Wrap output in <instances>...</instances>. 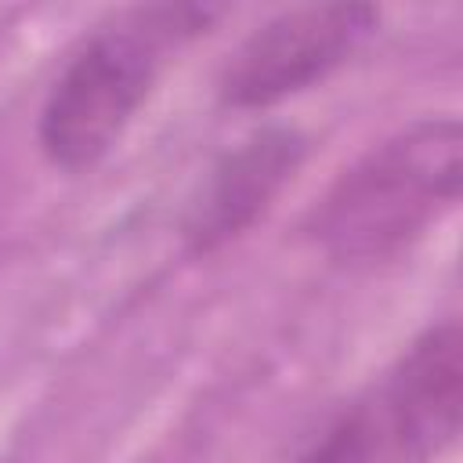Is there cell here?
<instances>
[{
  "mask_svg": "<svg viewBox=\"0 0 463 463\" xmlns=\"http://www.w3.org/2000/svg\"><path fill=\"white\" fill-rule=\"evenodd\" d=\"M307 156V137L297 127L271 123L239 141L217 159L199 195L192 199L181 235L192 253H213L239 239L289 184Z\"/></svg>",
  "mask_w": 463,
  "mask_h": 463,
  "instance_id": "277c9868",
  "label": "cell"
},
{
  "mask_svg": "<svg viewBox=\"0 0 463 463\" xmlns=\"http://www.w3.org/2000/svg\"><path fill=\"white\" fill-rule=\"evenodd\" d=\"M409 463L438 456L459 434L463 412V333L456 322L427 329L376 387Z\"/></svg>",
  "mask_w": 463,
  "mask_h": 463,
  "instance_id": "5b68a950",
  "label": "cell"
},
{
  "mask_svg": "<svg viewBox=\"0 0 463 463\" xmlns=\"http://www.w3.org/2000/svg\"><path fill=\"white\" fill-rule=\"evenodd\" d=\"M369 4H304L268 18L224 61L217 94L232 109H268L326 80L376 29Z\"/></svg>",
  "mask_w": 463,
  "mask_h": 463,
  "instance_id": "3957f363",
  "label": "cell"
},
{
  "mask_svg": "<svg viewBox=\"0 0 463 463\" xmlns=\"http://www.w3.org/2000/svg\"><path fill=\"white\" fill-rule=\"evenodd\" d=\"M293 463H409V456L387 409L373 394L340 412Z\"/></svg>",
  "mask_w": 463,
  "mask_h": 463,
  "instance_id": "8992f818",
  "label": "cell"
},
{
  "mask_svg": "<svg viewBox=\"0 0 463 463\" xmlns=\"http://www.w3.org/2000/svg\"><path fill=\"white\" fill-rule=\"evenodd\" d=\"M459 195V123L427 116L351 163L307 232L340 264H373L416 242Z\"/></svg>",
  "mask_w": 463,
  "mask_h": 463,
  "instance_id": "6da1fadb",
  "label": "cell"
},
{
  "mask_svg": "<svg viewBox=\"0 0 463 463\" xmlns=\"http://www.w3.org/2000/svg\"><path fill=\"white\" fill-rule=\"evenodd\" d=\"M213 7L156 4L98 29L61 69L40 109V148L61 170L94 166L145 105L163 54L213 22Z\"/></svg>",
  "mask_w": 463,
  "mask_h": 463,
  "instance_id": "7a4b0ae2",
  "label": "cell"
}]
</instances>
